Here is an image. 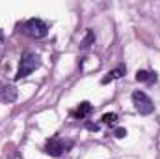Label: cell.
<instances>
[{
    "label": "cell",
    "instance_id": "obj_3",
    "mask_svg": "<svg viewBox=\"0 0 160 159\" xmlns=\"http://www.w3.org/2000/svg\"><path fill=\"white\" fill-rule=\"evenodd\" d=\"M24 34H28L30 38H36V40H41L48 34V26L41 21V19H28L24 23Z\"/></svg>",
    "mask_w": 160,
    "mask_h": 159
},
{
    "label": "cell",
    "instance_id": "obj_10",
    "mask_svg": "<svg viewBox=\"0 0 160 159\" xmlns=\"http://www.w3.org/2000/svg\"><path fill=\"white\" fill-rule=\"evenodd\" d=\"M102 123H108V125H114L116 122H118V114L116 112H106V114H102Z\"/></svg>",
    "mask_w": 160,
    "mask_h": 159
},
{
    "label": "cell",
    "instance_id": "obj_5",
    "mask_svg": "<svg viewBox=\"0 0 160 159\" xmlns=\"http://www.w3.org/2000/svg\"><path fill=\"white\" fill-rule=\"evenodd\" d=\"M0 99L4 103H13L17 99V88L15 86H4L0 90Z\"/></svg>",
    "mask_w": 160,
    "mask_h": 159
},
{
    "label": "cell",
    "instance_id": "obj_13",
    "mask_svg": "<svg viewBox=\"0 0 160 159\" xmlns=\"http://www.w3.org/2000/svg\"><path fill=\"white\" fill-rule=\"evenodd\" d=\"M0 40H2V32H0Z\"/></svg>",
    "mask_w": 160,
    "mask_h": 159
},
{
    "label": "cell",
    "instance_id": "obj_11",
    "mask_svg": "<svg viewBox=\"0 0 160 159\" xmlns=\"http://www.w3.org/2000/svg\"><path fill=\"white\" fill-rule=\"evenodd\" d=\"M114 137H116V139H125V137H127V129H125V127H118V129L114 131Z\"/></svg>",
    "mask_w": 160,
    "mask_h": 159
},
{
    "label": "cell",
    "instance_id": "obj_2",
    "mask_svg": "<svg viewBox=\"0 0 160 159\" xmlns=\"http://www.w3.org/2000/svg\"><path fill=\"white\" fill-rule=\"evenodd\" d=\"M132 103H134L136 111H138L140 114H143V116H147V114H151V112L155 111V105H153L151 97H149L145 92L136 90V92L132 94Z\"/></svg>",
    "mask_w": 160,
    "mask_h": 159
},
{
    "label": "cell",
    "instance_id": "obj_1",
    "mask_svg": "<svg viewBox=\"0 0 160 159\" xmlns=\"http://www.w3.org/2000/svg\"><path fill=\"white\" fill-rule=\"evenodd\" d=\"M41 66V58L38 54H34V52H26L22 58H21V62H19V69H17V75H15V79L21 80L24 79V77H28L32 71H36L38 68Z\"/></svg>",
    "mask_w": 160,
    "mask_h": 159
},
{
    "label": "cell",
    "instance_id": "obj_12",
    "mask_svg": "<svg viewBox=\"0 0 160 159\" xmlns=\"http://www.w3.org/2000/svg\"><path fill=\"white\" fill-rule=\"evenodd\" d=\"M86 127H88L89 131H97V129H99V125H97V123H88Z\"/></svg>",
    "mask_w": 160,
    "mask_h": 159
},
{
    "label": "cell",
    "instance_id": "obj_9",
    "mask_svg": "<svg viewBox=\"0 0 160 159\" xmlns=\"http://www.w3.org/2000/svg\"><path fill=\"white\" fill-rule=\"evenodd\" d=\"M93 41H95V34H93V30H88V32H86V38L82 40V43H80V47L86 51V49H89V47H91V43H93Z\"/></svg>",
    "mask_w": 160,
    "mask_h": 159
},
{
    "label": "cell",
    "instance_id": "obj_4",
    "mask_svg": "<svg viewBox=\"0 0 160 159\" xmlns=\"http://www.w3.org/2000/svg\"><path fill=\"white\" fill-rule=\"evenodd\" d=\"M69 146H71V144H65L62 139L52 137V139H48L47 144H45V154H48V156H52V157H60Z\"/></svg>",
    "mask_w": 160,
    "mask_h": 159
},
{
    "label": "cell",
    "instance_id": "obj_6",
    "mask_svg": "<svg viewBox=\"0 0 160 159\" xmlns=\"http://www.w3.org/2000/svg\"><path fill=\"white\" fill-rule=\"evenodd\" d=\"M91 111H93L91 103H89V101H82V103L78 105V109H77L75 112H71V114L82 120V118H86V116H89V114H91Z\"/></svg>",
    "mask_w": 160,
    "mask_h": 159
},
{
    "label": "cell",
    "instance_id": "obj_7",
    "mask_svg": "<svg viewBox=\"0 0 160 159\" xmlns=\"http://www.w3.org/2000/svg\"><path fill=\"white\" fill-rule=\"evenodd\" d=\"M125 75V68L123 66H119V68H116V69H112L110 73H106V77L101 80L102 84H108L110 80H114V79H119V77H123Z\"/></svg>",
    "mask_w": 160,
    "mask_h": 159
},
{
    "label": "cell",
    "instance_id": "obj_8",
    "mask_svg": "<svg viewBox=\"0 0 160 159\" xmlns=\"http://www.w3.org/2000/svg\"><path fill=\"white\" fill-rule=\"evenodd\" d=\"M136 80L138 82H147V80H157V73H149V71H145V69H138V73H136Z\"/></svg>",
    "mask_w": 160,
    "mask_h": 159
}]
</instances>
